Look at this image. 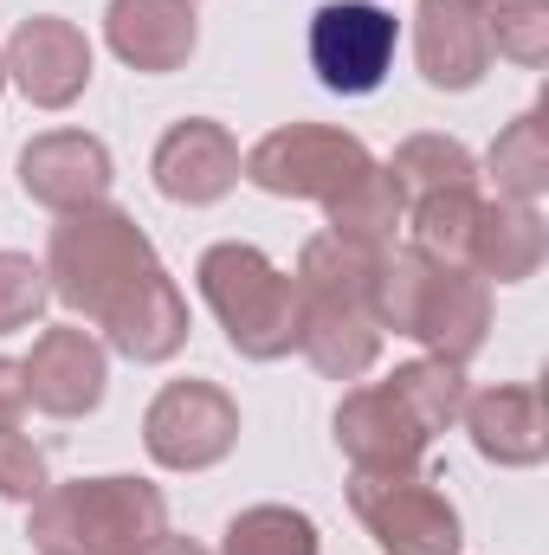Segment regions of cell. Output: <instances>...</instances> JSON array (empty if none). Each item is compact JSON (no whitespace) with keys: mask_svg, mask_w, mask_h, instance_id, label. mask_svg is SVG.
Instances as JSON below:
<instances>
[{"mask_svg":"<svg viewBox=\"0 0 549 555\" xmlns=\"http://www.w3.org/2000/svg\"><path fill=\"white\" fill-rule=\"evenodd\" d=\"M46 284L130 362H168L188 343V297L137 227V214H124L117 201L59 214L46 240Z\"/></svg>","mask_w":549,"mask_h":555,"instance_id":"1","label":"cell"},{"mask_svg":"<svg viewBox=\"0 0 549 555\" xmlns=\"http://www.w3.org/2000/svg\"><path fill=\"white\" fill-rule=\"evenodd\" d=\"M375 323L382 336H408L439 362H472L491 336V284L465 266L426 259L420 246H388L375 272Z\"/></svg>","mask_w":549,"mask_h":555,"instance_id":"2","label":"cell"},{"mask_svg":"<svg viewBox=\"0 0 549 555\" xmlns=\"http://www.w3.org/2000/svg\"><path fill=\"white\" fill-rule=\"evenodd\" d=\"M168 530V498L149 478H72L46 485L26 517L39 555H137Z\"/></svg>","mask_w":549,"mask_h":555,"instance_id":"3","label":"cell"},{"mask_svg":"<svg viewBox=\"0 0 549 555\" xmlns=\"http://www.w3.org/2000/svg\"><path fill=\"white\" fill-rule=\"evenodd\" d=\"M194 284L214 310V323L227 330L233 356L246 362H278L297 349V323H304V297H297V278L278 272L272 259L246 240H220L201 253Z\"/></svg>","mask_w":549,"mask_h":555,"instance_id":"4","label":"cell"},{"mask_svg":"<svg viewBox=\"0 0 549 555\" xmlns=\"http://www.w3.org/2000/svg\"><path fill=\"white\" fill-rule=\"evenodd\" d=\"M369 168H375L369 142L356 137V130H336V124H284V130L259 137L240 155V175H246L259 194L317 201V207H330V201H336L343 188H356Z\"/></svg>","mask_w":549,"mask_h":555,"instance_id":"5","label":"cell"},{"mask_svg":"<svg viewBox=\"0 0 549 555\" xmlns=\"http://www.w3.org/2000/svg\"><path fill=\"white\" fill-rule=\"evenodd\" d=\"M310 72L336 98H369L395 72L401 52V20L375 0H323L310 13Z\"/></svg>","mask_w":549,"mask_h":555,"instance_id":"6","label":"cell"},{"mask_svg":"<svg viewBox=\"0 0 549 555\" xmlns=\"http://www.w3.org/2000/svg\"><path fill=\"white\" fill-rule=\"evenodd\" d=\"M142 446L162 472H207L240 446V401L214 382H168L142 414Z\"/></svg>","mask_w":549,"mask_h":555,"instance_id":"7","label":"cell"},{"mask_svg":"<svg viewBox=\"0 0 549 555\" xmlns=\"http://www.w3.org/2000/svg\"><path fill=\"white\" fill-rule=\"evenodd\" d=\"M349 511L362 517V530L375 537L382 555H459L465 530L446 491H433L420 472L413 478H349Z\"/></svg>","mask_w":549,"mask_h":555,"instance_id":"8","label":"cell"},{"mask_svg":"<svg viewBox=\"0 0 549 555\" xmlns=\"http://www.w3.org/2000/svg\"><path fill=\"white\" fill-rule=\"evenodd\" d=\"M7 59V85H20V98L33 111H72L91 91V39L85 26L59 20V13H33L13 26V39L0 46Z\"/></svg>","mask_w":549,"mask_h":555,"instance_id":"9","label":"cell"},{"mask_svg":"<svg viewBox=\"0 0 549 555\" xmlns=\"http://www.w3.org/2000/svg\"><path fill=\"white\" fill-rule=\"evenodd\" d=\"M336 446L356 472L369 478H413L433 433L408 414V401L388 388V382H369V388H349L343 408H336Z\"/></svg>","mask_w":549,"mask_h":555,"instance_id":"10","label":"cell"},{"mask_svg":"<svg viewBox=\"0 0 549 555\" xmlns=\"http://www.w3.org/2000/svg\"><path fill=\"white\" fill-rule=\"evenodd\" d=\"M20 375H26V408H39L52 420H85L98 414V401L111 388V356L91 330L59 323V330H39Z\"/></svg>","mask_w":549,"mask_h":555,"instance_id":"11","label":"cell"},{"mask_svg":"<svg viewBox=\"0 0 549 555\" xmlns=\"http://www.w3.org/2000/svg\"><path fill=\"white\" fill-rule=\"evenodd\" d=\"M297 297H304L297 356L330 382H362L375 369V356H382V323H375L369 297L323 291V284H297Z\"/></svg>","mask_w":549,"mask_h":555,"instance_id":"12","label":"cell"},{"mask_svg":"<svg viewBox=\"0 0 549 555\" xmlns=\"http://www.w3.org/2000/svg\"><path fill=\"white\" fill-rule=\"evenodd\" d=\"M149 175H155L162 201H175V207H214L240 181V142L214 117H181L168 137L155 142Z\"/></svg>","mask_w":549,"mask_h":555,"instance_id":"13","label":"cell"},{"mask_svg":"<svg viewBox=\"0 0 549 555\" xmlns=\"http://www.w3.org/2000/svg\"><path fill=\"white\" fill-rule=\"evenodd\" d=\"M111 181H117L111 149L98 137H85V130H46V137H33L20 149V194L52 207V214L111 201Z\"/></svg>","mask_w":549,"mask_h":555,"instance_id":"14","label":"cell"},{"mask_svg":"<svg viewBox=\"0 0 549 555\" xmlns=\"http://www.w3.org/2000/svg\"><path fill=\"white\" fill-rule=\"evenodd\" d=\"M413 65L433 91H478L491 72L485 7L478 0H420L413 7Z\"/></svg>","mask_w":549,"mask_h":555,"instance_id":"15","label":"cell"},{"mask_svg":"<svg viewBox=\"0 0 549 555\" xmlns=\"http://www.w3.org/2000/svg\"><path fill=\"white\" fill-rule=\"evenodd\" d=\"M465 433L478 446V459L505 465V472H531L549 459V414L537 388H518V382H498V388H478L465 395Z\"/></svg>","mask_w":549,"mask_h":555,"instance_id":"16","label":"cell"},{"mask_svg":"<svg viewBox=\"0 0 549 555\" xmlns=\"http://www.w3.org/2000/svg\"><path fill=\"white\" fill-rule=\"evenodd\" d=\"M201 20L194 0H111L104 7V46L130 72H181L194 59Z\"/></svg>","mask_w":549,"mask_h":555,"instance_id":"17","label":"cell"},{"mask_svg":"<svg viewBox=\"0 0 549 555\" xmlns=\"http://www.w3.org/2000/svg\"><path fill=\"white\" fill-rule=\"evenodd\" d=\"M549 259V227L531 201H485L465 272H478L485 284H524L537 278Z\"/></svg>","mask_w":549,"mask_h":555,"instance_id":"18","label":"cell"},{"mask_svg":"<svg viewBox=\"0 0 549 555\" xmlns=\"http://www.w3.org/2000/svg\"><path fill=\"white\" fill-rule=\"evenodd\" d=\"M401 214H408V201H401V188L388 181V168L375 162V168H369L356 188H343V194L323 207V233L388 253V246L401 240Z\"/></svg>","mask_w":549,"mask_h":555,"instance_id":"19","label":"cell"},{"mask_svg":"<svg viewBox=\"0 0 549 555\" xmlns=\"http://www.w3.org/2000/svg\"><path fill=\"white\" fill-rule=\"evenodd\" d=\"M478 214H485V194H478V188H446V194H420V201H408L401 227H408V246H420L426 259L465 266L472 233H478Z\"/></svg>","mask_w":549,"mask_h":555,"instance_id":"20","label":"cell"},{"mask_svg":"<svg viewBox=\"0 0 549 555\" xmlns=\"http://www.w3.org/2000/svg\"><path fill=\"white\" fill-rule=\"evenodd\" d=\"M485 175H491L498 201H531V207H537V194H549V130H544V104H537V111H524V117H511V124L498 130L491 155H485Z\"/></svg>","mask_w":549,"mask_h":555,"instance_id":"21","label":"cell"},{"mask_svg":"<svg viewBox=\"0 0 549 555\" xmlns=\"http://www.w3.org/2000/svg\"><path fill=\"white\" fill-rule=\"evenodd\" d=\"M382 168L401 188V201L446 194V188H478V162H472V149L459 137H408Z\"/></svg>","mask_w":549,"mask_h":555,"instance_id":"22","label":"cell"},{"mask_svg":"<svg viewBox=\"0 0 549 555\" xmlns=\"http://www.w3.org/2000/svg\"><path fill=\"white\" fill-rule=\"evenodd\" d=\"M388 388L408 401V414L439 439L446 426H459V414H465V369L459 362H439V356H420V362H401L395 375H388Z\"/></svg>","mask_w":549,"mask_h":555,"instance_id":"23","label":"cell"},{"mask_svg":"<svg viewBox=\"0 0 549 555\" xmlns=\"http://www.w3.org/2000/svg\"><path fill=\"white\" fill-rule=\"evenodd\" d=\"M220 555H323V537L291 504H253V511H240L227 524Z\"/></svg>","mask_w":549,"mask_h":555,"instance_id":"24","label":"cell"},{"mask_svg":"<svg viewBox=\"0 0 549 555\" xmlns=\"http://www.w3.org/2000/svg\"><path fill=\"white\" fill-rule=\"evenodd\" d=\"M485 39H491V59H511L524 72L549 65V0H491Z\"/></svg>","mask_w":549,"mask_h":555,"instance_id":"25","label":"cell"},{"mask_svg":"<svg viewBox=\"0 0 549 555\" xmlns=\"http://www.w3.org/2000/svg\"><path fill=\"white\" fill-rule=\"evenodd\" d=\"M52 304V284H46V266H33L26 253H0V336L39 323V310Z\"/></svg>","mask_w":549,"mask_h":555,"instance_id":"26","label":"cell"},{"mask_svg":"<svg viewBox=\"0 0 549 555\" xmlns=\"http://www.w3.org/2000/svg\"><path fill=\"white\" fill-rule=\"evenodd\" d=\"M46 485H52V478H46V452H39L20 426H0V498L33 504Z\"/></svg>","mask_w":549,"mask_h":555,"instance_id":"27","label":"cell"},{"mask_svg":"<svg viewBox=\"0 0 549 555\" xmlns=\"http://www.w3.org/2000/svg\"><path fill=\"white\" fill-rule=\"evenodd\" d=\"M20 414H26V375L20 362L0 356V426H20Z\"/></svg>","mask_w":549,"mask_h":555,"instance_id":"28","label":"cell"},{"mask_svg":"<svg viewBox=\"0 0 549 555\" xmlns=\"http://www.w3.org/2000/svg\"><path fill=\"white\" fill-rule=\"evenodd\" d=\"M137 555H207V550H201L194 537H168V530H162V537H155L149 550H137Z\"/></svg>","mask_w":549,"mask_h":555,"instance_id":"29","label":"cell"},{"mask_svg":"<svg viewBox=\"0 0 549 555\" xmlns=\"http://www.w3.org/2000/svg\"><path fill=\"white\" fill-rule=\"evenodd\" d=\"M0 91H7V59H0Z\"/></svg>","mask_w":549,"mask_h":555,"instance_id":"30","label":"cell"},{"mask_svg":"<svg viewBox=\"0 0 549 555\" xmlns=\"http://www.w3.org/2000/svg\"><path fill=\"white\" fill-rule=\"evenodd\" d=\"M478 7H491V0H478Z\"/></svg>","mask_w":549,"mask_h":555,"instance_id":"31","label":"cell"}]
</instances>
